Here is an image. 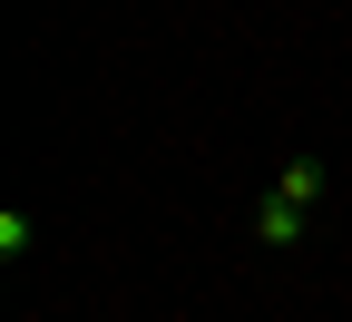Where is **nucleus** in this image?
I'll return each instance as SVG.
<instances>
[{"label": "nucleus", "mask_w": 352, "mask_h": 322, "mask_svg": "<svg viewBox=\"0 0 352 322\" xmlns=\"http://www.w3.org/2000/svg\"><path fill=\"white\" fill-rule=\"evenodd\" d=\"M303 215H314V205H294V196H264V205H254V235H264V244H303Z\"/></svg>", "instance_id": "1"}, {"label": "nucleus", "mask_w": 352, "mask_h": 322, "mask_svg": "<svg viewBox=\"0 0 352 322\" xmlns=\"http://www.w3.org/2000/svg\"><path fill=\"white\" fill-rule=\"evenodd\" d=\"M274 196H294V205H323V166H314V157H284V166H274Z\"/></svg>", "instance_id": "2"}, {"label": "nucleus", "mask_w": 352, "mask_h": 322, "mask_svg": "<svg viewBox=\"0 0 352 322\" xmlns=\"http://www.w3.org/2000/svg\"><path fill=\"white\" fill-rule=\"evenodd\" d=\"M20 254H30V215H20V205H0V264H20Z\"/></svg>", "instance_id": "3"}]
</instances>
